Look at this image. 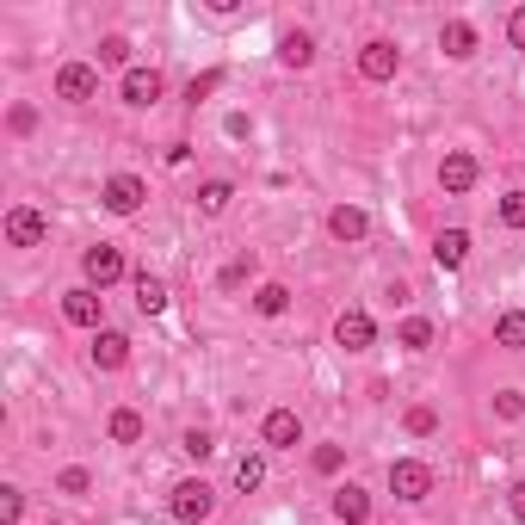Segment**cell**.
Wrapping results in <instances>:
<instances>
[{
  "label": "cell",
  "mask_w": 525,
  "mask_h": 525,
  "mask_svg": "<svg viewBox=\"0 0 525 525\" xmlns=\"http://www.w3.org/2000/svg\"><path fill=\"white\" fill-rule=\"evenodd\" d=\"M254 309H260V315H285V309H291V291L278 285V278H266V285L254 291Z\"/></svg>",
  "instance_id": "cell-23"
},
{
  "label": "cell",
  "mask_w": 525,
  "mask_h": 525,
  "mask_svg": "<svg viewBox=\"0 0 525 525\" xmlns=\"http://www.w3.org/2000/svg\"><path fill=\"white\" fill-rule=\"evenodd\" d=\"M340 464H346V451H340V445H322V451H315V470H322V476H334Z\"/></svg>",
  "instance_id": "cell-34"
},
{
  "label": "cell",
  "mask_w": 525,
  "mask_h": 525,
  "mask_svg": "<svg viewBox=\"0 0 525 525\" xmlns=\"http://www.w3.org/2000/svg\"><path fill=\"white\" fill-rule=\"evenodd\" d=\"M99 62H130V38H118V31H112V38H99Z\"/></svg>",
  "instance_id": "cell-29"
},
{
  "label": "cell",
  "mask_w": 525,
  "mask_h": 525,
  "mask_svg": "<svg viewBox=\"0 0 525 525\" xmlns=\"http://www.w3.org/2000/svg\"><path fill=\"white\" fill-rule=\"evenodd\" d=\"M105 433H112L118 445H136V439H143V414H136V408H118V414H112V427H105Z\"/></svg>",
  "instance_id": "cell-24"
},
{
  "label": "cell",
  "mask_w": 525,
  "mask_h": 525,
  "mask_svg": "<svg viewBox=\"0 0 525 525\" xmlns=\"http://www.w3.org/2000/svg\"><path fill=\"white\" fill-rule=\"evenodd\" d=\"M87 359H93L99 371H118V365L130 359V334H118V328H99V334H93V346H87Z\"/></svg>",
  "instance_id": "cell-11"
},
{
  "label": "cell",
  "mask_w": 525,
  "mask_h": 525,
  "mask_svg": "<svg viewBox=\"0 0 525 525\" xmlns=\"http://www.w3.org/2000/svg\"><path fill=\"white\" fill-rule=\"evenodd\" d=\"M44 235H50V223H44V210H31V204L7 210V241H13V248H38Z\"/></svg>",
  "instance_id": "cell-8"
},
{
  "label": "cell",
  "mask_w": 525,
  "mask_h": 525,
  "mask_svg": "<svg viewBox=\"0 0 525 525\" xmlns=\"http://www.w3.org/2000/svg\"><path fill=\"white\" fill-rule=\"evenodd\" d=\"M464 260H470V235H464V229H445V235L433 241V266H439V272H458Z\"/></svg>",
  "instance_id": "cell-16"
},
{
  "label": "cell",
  "mask_w": 525,
  "mask_h": 525,
  "mask_svg": "<svg viewBox=\"0 0 525 525\" xmlns=\"http://www.w3.org/2000/svg\"><path fill=\"white\" fill-rule=\"evenodd\" d=\"M334 519H340V525H365V519H371V495H365V488H353V482L334 488Z\"/></svg>",
  "instance_id": "cell-17"
},
{
  "label": "cell",
  "mask_w": 525,
  "mask_h": 525,
  "mask_svg": "<svg viewBox=\"0 0 525 525\" xmlns=\"http://www.w3.org/2000/svg\"><path fill=\"white\" fill-rule=\"evenodd\" d=\"M93 93H99V68H93V62H62V68H56V99L87 105Z\"/></svg>",
  "instance_id": "cell-3"
},
{
  "label": "cell",
  "mask_w": 525,
  "mask_h": 525,
  "mask_svg": "<svg viewBox=\"0 0 525 525\" xmlns=\"http://www.w3.org/2000/svg\"><path fill=\"white\" fill-rule=\"evenodd\" d=\"M7 124H13V130H19V136H25V130H31V124H38V112H31V105H13V118H7Z\"/></svg>",
  "instance_id": "cell-38"
},
{
  "label": "cell",
  "mask_w": 525,
  "mask_h": 525,
  "mask_svg": "<svg viewBox=\"0 0 525 525\" xmlns=\"http://www.w3.org/2000/svg\"><path fill=\"white\" fill-rule=\"evenodd\" d=\"M334 340L346 346V353H365V346L377 340V322H371V315H365V309H346V315H340V322H334Z\"/></svg>",
  "instance_id": "cell-10"
},
{
  "label": "cell",
  "mask_w": 525,
  "mask_h": 525,
  "mask_svg": "<svg viewBox=\"0 0 525 525\" xmlns=\"http://www.w3.org/2000/svg\"><path fill=\"white\" fill-rule=\"evenodd\" d=\"M408 433H414V439L439 433V414H433V408H408Z\"/></svg>",
  "instance_id": "cell-30"
},
{
  "label": "cell",
  "mask_w": 525,
  "mask_h": 525,
  "mask_svg": "<svg viewBox=\"0 0 525 525\" xmlns=\"http://www.w3.org/2000/svg\"><path fill=\"white\" fill-rule=\"evenodd\" d=\"M439 50H445L451 62H470V56H476V25H470V19H445V25H439Z\"/></svg>",
  "instance_id": "cell-12"
},
{
  "label": "cell",
  "mask_w": 525,
  "mask_h": 525,
  "mask_svg": "<svg viewBox=\"0 0 525 525\" xmlns=\"http://www.w3.org/2000/svg\"><path fill=\"white\" fill-rule=\"evenodd\" d=\"M390 495L396 501H427L433 495V470L420 464V458H396L390 464Z\"/></svg>",
  "instance_id": "cell-2"
},
{
  "label": "cell",
  "mask_w": 525,
  "mask_h": 525,
  "mask_svg": "<svg viewBox=\"0 0 525 525\" xmlns=\"http://www.w3.org/2000/svg\"><path fill=\"white\" fill-rule=\"evenodd\" d=\"M495 346H507V353H525V309H507L495 322Z\"/></svg>",
  "instance_id": "cell-20"
},
{
  "label": "cell",
  "mask_w": 525,
  "mask_h": 525,
  "mask_svg": "<svg viewBox=\"0 0 525 525\" xmlns=\"http://www.w3.org/2000/svg\"><path fill=\"white\" fill-rule=\"evenodd\" d=\"M210 507H217V488H210V482H180V488H173V519H180V525H204L210 519Z\"/></svg>",
  "instance_id": "cell-1"
},
{
  "label": "cell",
  "mask_w": 525,
  "mask_h": 525,
  "mask_svg": "<svg viewBox=\"0 0 525 525\" xmlns=\"http://www.w3.org/2000/svg\"><path fill=\"white\" fill-rule=\"evenodd\" d=\"M81 272H87L93 291H105V285H118V278H124V254L112 248V241H99V248L81 254Z\"/></svg>",
  "instance_id": "cell-5"
},
{
  "label": "cell",
  "mask_w": 525,
  "mask_h": 525,
  "mask_svg": "<svg viewBox=\"0 0 525 525\" xmlns=\"http://www.w3.org/2000/svg\"><path fill=\"white\" fill-rule=\"evenodd\" d=\"M136 309H143V315H161L167 309V285H161L155 272H136Z\"/></svg>",
  "instance_id": "cell-19"
},
{
  "label": "cell",
  "mask_w": 525,
  "mask_h": 525,
  "mask_svg": "<svg viewBox=\"0 0 525 525\" xmlns=\"http://www.w3.org/2000/svg\"><path fill=\"white\" fill-rule=\"evenodd\" d=\"M25 513V495H19V488H0V525H13Z\"/></svg>",
  "instance_id": "cell-32"
},
{
  "label": "cell",
  "mask_w": 525,
  "mask_h": 525,
  "mask_svg": "<svg viewBox=\"0 0 525 525\" xmlns=\"http://www.w3.org/2000/svg\"><path fill=\"white\" fill-rule=\"evenodd\" d=\"M99 198H105V210H112V217H136V210H143V198H149V186L136 180V173H112Z\"/></svg>",
  "instance_id": "cell-4"
},
{
  "label": "cell",
  "mask_w": 525,
  "mask_h": 525,
  "mask_svg": "<svg viewBox=\"0 0 525 525\" xmlns=\"http://www.w3.org/2000/svg\"><path fill=\"white\" fill-rule=\"evenodd\" d=\"M50 525H62V519H50Z\"/></svg>",
  "instance_id": "cell-39"
},
{
  "label": "cell",
  "mask_w": 525,
  "mask_h": 525,
  "mask_svg": "<svg viewBox=\"0 0 525 525\" xmlns=\"http://www.w3.org/2000/svg\"><path fill=\"white\" fill-rule=\"evenodd\" d=\"M439 186H445L451 198H464V192L476 186V155H470V149H451V155L439 161Z\"/></svg>",
  "instance_id": "cell-9"
},
{
  "label": "cell",
  "mask_w": 525,
  "mask_h": 525,
  "mask_svg": "<svg viewBox=\"0 0 525 525\" xmlns=\"http://www.w3.org/2000/svg\"><path fill=\"white\" fill-rule=\"evenodd\" d=\"M161 75H155V68H130V75H124V105H136V112H143V105H155L161 99Z\"/></svg>",
  "instance_id": "cell-15"
},
{
  "label": "cell",
  "mask_w": 525,
  "mask_h": 525,
  "mask_svg": "<svg viewBox=\"0 0 525 525\" xmlns=\"http://www.w3.org/2000/svg\"><path fill=\"white\" fill-rule=\"evenodd\" d=\"M229 198H235V186H229V180H204V186H198V210H204V217H223Z\"/></svg>",
  "instance_id": "cell-22"
},
{
  "label": "cell",
  "mask_w": 525,
  "mask_h": 525,
  "mask_svg": "<svg viewBox=\"0 0 525 525\" xmlns=\"http://www.w3.org/2000/svg\"><path fill=\"white\" fill-rule=\"evenodd\" d=\"M223 87V68H204V75H192V87H186V99L198 105V99H210V93H217Z\"/></svg>",
  "instance_id": "cell-27"
},
{
  "label": "cell",
  "mask_w": 525,
  "mask_h": 525,
  "mask_svg": "<svg viewBox=\"0 0 525 525\" xmlns=\"http://www.w3.org/2000/svg\"><path fill=\"white\" fill-rule=\"evenodd\" d=\"M501 223L507 229H525V192H507L501 198Z\"/></svg>",
  "instance_id": "cell-31"
},
{
  "label": "cell",
  "mask_w": 525,
  "mask_h": 525,
  "mask_svg": "<svg viewBox=\"0 0 525 525\" xmlns=\"http://www.w3.org/2000/svg\"><path fill=\"white\" fill-rule=\"evenodd\" d=\"M495 414H501V420H519V414H525V396H519V390H501V396H495Z\"/></svg>",
  "instance_id": "cell-33"
},
{
  "label": "cell",
  "mask_w": 525,
  "mask_h": 525,
  "mask_svg": "<svg viewBox=\"0 0 525 525\" xmlns=\"http://www.w3.org/2000/svg\"><path fill=\"white\" fill-rule=\"evenodd\" d=\"M396 68H402V50H396L390 38H371V44L359 50V75H365V81H396Z\"/></svg>",
  "instance_id": "cell-7"
},
{
  "label": "cell",
  "mask_w": 525,
  "mask_h": 525,
  "mask_svg": "<svg viewBox=\"0 0 525 525\" xmlns=\"http://www.w3.org/2000/svg\"><path fill=\"white\" fill-rule=\"evenodd\" d=\"M180 451H186V458H210V451H217V439H210L204 427H192V433L180 439Z\"/></svg>",
  "instance_id": "cell-28"
},
{
  "label": "cell",
  "mask_w": 525,
  "mask_h": 525,
  "mask_svg": "<svg viewBox=\"0 0 525 525\" xmlns=\"http://www.w3.org/2000/svg\"><path fill=\"white\" fill-rule=\"evenodd\" d=\"M328 235H334V241H365V235H371V217H365L359 204H334V210H328Z\"/></svg>",
  "instance_id": "cell-13"
},
{
  "label": "cell",
  "mask_w": 525,
  "mask_h": 525,
  "mask_svg": "<svg viewBox=\"0 0 525 525\" xmlns=\"http://www.w3.org/2000/svg\"><path fill=\"white\" fill-rule=\"evenodd\" d=\"M507 38H513V50H525V7H513V19H507Z\"/></svg>",
  "instance_id": "cell-36"
},
{
  "label": "cell",
  "mask_w": 525,
  "mask_h": 525,
  "mask_svg": "<svg viewBox=\"0 0 525 525\" xmlns=\"http://www.w3.org/2000/svg\"><path fill=\"white\" fill-rule=\"evenodd\" d=\"M56 488H62V495H87V470H62Z\"/></svg>",
  "instance_id": "cell-35"
},
{
  "label": "cell",
  "mask_w": 525,
  "mask_h": 525,
  "mask_svg": "<svg viewBox=\"0 0 525 525\" xmlns=\"http://www.w3.org/2000/svg\"><path fill=\"white\" fill-rule=\"evenodd\" d=\"M248 272H254V254H241V260H229V266L217 272V285H223V291H235V285H248Z\"/></svg>",
  "instance_id": "cell-26"
},
{
  "label": "cell",
  "mask_w": 525,
  "mask_h": 525,
  "mask_svg": "<svg viewBox=\"0 0 525 525\" xmlns=\"http://www.w3.org/2000/svg\"><path fill=\"white\" fill-rule=\"evenodd\" d=\"M260 482H266V458H254V451H248V458H235V488H241V495H254Z\"/></svg>",
  "instance_id": "cell-25"
},
{
  "label": "cell",
  "mask_w": 525,
  "mask_h": 525,
  "mask_svg": "<svg viewBox=\"0 0 525 525\" xmlns=\"http://www.w3.org/2000/svg\"><path fill=\"white\" fill-rule=\"evenodd\" d=\"M396 346H408V353H427V346H433V322H427V315H408V322L396 328Z\"/></svg>",
  "instance_id": "cell-21"
},
{
  "label": "cell",
  "mask_w": 525,
  "mask_h": 525,
  "mask_svg": "<svg viewBox=\"0 0 525 525\" xmlns=\"http://www.w3.org/2000/svg\"><path fill=\"white\" fill-rule=\"evenodd\" d=\"M260 439H266L272 451H297V445H303V420H297V408H272V414L260 420Z\"/></svg>",
  "instance_id": "cell-6"
},
{
  "label": "cell",
  "mask_w": 525,
  "mask_h": 525,
  "mask_svg": "<svg viewBox=\"0 0 525 525\" xmlns=\"http://www.w3.org/2000/svg\"><path fill=\"white\" fill-rule=\"evenodd\" d=\"M278 62H285V68H309L315 62V38H309V31H285V38H278Z\"/></svg>",
  "instance_id": "cell-18"
},
{
  "label": "cell",
  "mask_w": 525,
  "mask_h": 525,
  "mask_svg": "<svg viewBox=\"0 0 525 525\" xmlns=\"http://www.w3.org/2000/svg\"><path fill=\"white\" fill-rule=\"evenodd\" d=\"M507 507H513V519H519V525H525V476H519V482H513V488H507Z\"/></svg>",
  "instance_id": "cell-37"
},
{
  "label": "cell",
  "mask_w": 525,
  "mask_h": 525,
  "mask_svg": "<svg viewBox=\"0 0 525 525\" xmlns=\"http://www.w3.org/2000/svg\"><path fill=\"white\" fill-rule=\"evenodd\" d=\"M62 315H68L75 328H93V334H99V291H93V285H75V291L62 297Z\"/></svg>",
  "instance_id": "cell-14"
}]
</instances>
